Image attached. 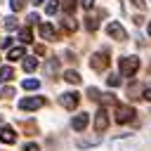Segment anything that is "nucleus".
Returning <instances> with one entry per match:
<instances>
[{"label": "nucleus", "mask_w": 151, "mask_h": 151, "mask_svg": "<svg viewBox=\"0 0 151 151\" xmlns=\"http://www.w3.org/2000/svg\"><path fill=\"white\" fill-rule=\"evenodd\" d=\"M21 57H24V47H12L9 54H7L9 61H17V59H21Z\"/></svg>", "instance_id": "12"}, {"label": "nucleus", "mask_w": 151, "mask_h": 151, "mask_svg": "<svg viewBox=\"0 0 151 151\" xmlns=\"http://www.w3.org/2000/svg\"><path fill=\"white\" fill-rule=\"evenodd\" d=\"M40 38L52 40V38H54V28H52L50 24H40Z\"/></svg>", "instance_id": "10"}, {"label": "nucleus", "mask_w": 151, "mask_h": 151, "mask_svg": "<svg viewBox=\"0 0 151 151\" xmlns=\"http://www.w3.org/2000/svg\"><path fill=\"white\" fill-rule=\"evenodd\" d=\"M24 151H40V146H38V144H26Z\"/></svg>", "instance_id": "27"}, {"label": "nucleus", "mask_w": 151, "mask_h": 151, "mask_svg": "<svg viewBox=\"0 0 151 151\" xmlns=\"http://www.w3.org/2000/svg\"><path fill=\"white\" fill-rule=\"evenodd\" d=\"M64 26H66V31H76V28H78V24H76L71 17H68V19H64Z\"/></svg>", "instance_id": "21"}, {"label": "nucleus", "mask_w": 151, "mask_h": 151, "mask_svg": "<svg viewBox=\"0 0 151 151\" xmlns=\"http://www.w3.org/2000/svg\"><path fill=\"white\" fill-rule=\"evenodd\" d=\"M90 66H92L94 71H104V68L109 66V57H106V52H97V54H92Z\"/></svg>", "instance_id": "5"}, {"label": "nucleus", "mask_w": 151, "mask_h": 151, "mask_svg": "<svg viewBox=\"0 0 151 151\" xmlns=\"http://www.w3.org/2000/svg\"><path fill=\"white\" fill-rule=\"evenodd\" d=\"M80 2H83L85 9H92V7H94V0H80Z\"/></svg>", "instance_id": "28"}, {"label": "nucleus", "mask_w": 151, "mask_h": 151, "mask_svg": "<svg viewBox=\"0 0 151 151\" xmlns=\"http://www.w3.org/2000/svg\"><path fill=\"white\" fill-rule=\"evenodd\" d=\"M87 94H90V99H94V101H97V99H99V97H101V94H99V90H97V87H90V90H87Z\"/></svg>", "instance_id": "25"}, {"label": "nucleus", "mask_w": 151, "mask_h": 151, "mask_svg": "<svg viewBox=\"0 0 151 151\" xmlns=\"http://www.w3.org/2000/svg\"><path fill=\"white\" fill-rule=\"evenodd\" d=\"M0 142H5V144H14L17 142V134H14V130L9 125H0Z\"/></svg>", "instance_id": "8"}, {"label": "nucleus", "mask_w": 151, "mask_h": 151, "mask_svg": "<svg viewBox=\"0 0 151 151\" xmlns=\"http://www.w3.org/2000/svg\"><path fill=\"white\" fill-rule=\"evenodd\" d=\"M5 28H7V31H14V28H17V19H14V17H7V19H5Z\"/></svg>", "instance_id": "20"}, {"label": "nucleus", "mask_w": 151, "mask_h": 151, "mask_svg": "<svg viewBox=\"0 0 151 151\" xmlns=\"http://www.w3.org/2000/svg\"><path fill=\"white\" fill-rule=\"evenodd\" d=\"M42 2H45V0H33V5H42Z\"/></svg>", "instance_id": "34"}, {"label": "nucleus", "mask_w": 151, "mask_h": 151, "mask_svg": "<svg viewBox=\"0 0 151 151\" xmlns=\"http://www.w3.org/2000/svg\"><path fill=\"white\" fill-rule=\"evenodd\" d=\"M24 2H26V0H9V7H12L14 12H21V9H24Z\"/></svg>", "instance_id": "19"}, {"label": "nucleus", "mask_w": 151, "mask_h": 151, "mask_svg": "<svg viewBox=\"0 0 151 151\" xmlns=\"http://www.w3.org/2000/svg\"><path fill=\"white\" fill-rule=\"evenodd\" d=\"M137 68H139L137 57H123L120 59V73L123 76H132V73H137Z\"/></svg>", "instance_id": "1"}, {"label": "nucleus", "mask_w": 151, "mask_h": 151, "mask_svg": "<svg viewBox=\"0 0 151 151\" xmlns=\"http://www.w3.org/2000/svg\"><path fill=\"white\" fill-rule=\"evenodd\" d=\"M59 101H61V106H64V109H76V106H78V101H80V94H78V92H64Z\"/></svg>", "instance_id": "6"}, {"label": "nucleus", "mask_w": 151, "mask_h": 151, "mask_svg": "<svg viewBox=\"0 0 151 151\" xmlns=\"http://www.w3.org/2000/svg\"><path fill=\"white\" fill-rule=\"evenodd\" d=\"M42 104H45L42 97H26V99L19 101V109H21V111H35V109H40Z\"/></svg>", "instance_id": "3"}, {"label": "nucleus", "mask_w": 151, "mask_h": 151, "mask_svg": "<svg viewBox=\"0 0 151 151\" xmlns=\"http://www.w3.org/2000/svg\"><path fill=\"white\" fill-rule=\"evenodd\" d=\"M21 87H24V90H38V87H40V80H35V78H26V80L21 83Z\"/></svg>", "instance_id": "14"}, {"label": "nucleus", "mask_w": 151, "mask_h": 151, "mask_svg": "<svg viewBox=\"0 0 151 151\" xmlns=\"http://www.w3.org/2000/svg\"><path fill=\"white\" fill-rule=\"evenodd\" d=\"M106 127H109V116H106L104 109H99V111H97V118H94V130H97V132H104Z\"/></svg>", "instance_id": "7"}, {"label": "nucleus", "mask_w": 151, "mask_h": 151, "mask_svg": "<svg viewBox=\"0 0 151 151\" xmlns=\"http://www.w3.org/2000/svg\"><path fill=\"white\" fill-rule=\"evenodd\" d=\"M149 35H151V21H149Z\"/></svg>", "instance_id": "35"}, {"label": "nucleus", "mask_w": 151, "mask_h": 151, "mask_svg": "<svg viewBox=\"0 0 151 151\" xmlns=\"http://www.w3.org/2000/svg\"><path fill=\"white\" fill-rule=\"evenodd\" d=\"M132 118H134V109L132 106H125V104L116 106V123H130Z\"/></svg>", "instance_id": "2"}, {"label": "nucleus", "mask_w": 151, "mask_h": 151, "mask_svg": "<svg viewBox=\"0 0 151 151\" xmlns=\"http://www.w3.org/2000/svg\"><path fill=\"white\" fill-rule=\"evenodd\" d=\"M35 68H38V59L26 57V59H24V71H35Z\"/></svg>", "instance_id": "16"}, {"label": "nucleus", "mask_w": 151, "mask_h": 151, "mask_svg": "<svg viewBox=\"0 0 151 151\" xmlns=\"http://www.w3.org/2000/svg\"><path fill=\"white\" fill-rule=\"evenodd\" d=\"M106 83H109V87H118V85H120V78H118V76H109Z\"/></svg>", "instance_id": "23"}, {"label": "nucleus", "mask_w": 151, "mask_h": 151, "mask_svg": "<svg viewBox=\"0 0 151 151\" xmlns=\"http://www.w3.org/2000/svg\"><path fill=\"white\" fill-rule=\"evenodd\" d=\"M64 7H66V12H73L76 9V0H64Z\"/></svg>", "instance_id": "26"}, {"label": "nucleus", "mask_w": 151, "mask_h": 151, "mask_svg": "<svg viewBox=\"0 0 151 151\" xmlns=\"http://www.w3.org/2000/svg\"><path fill=\"white\" fill-rule=\"evenodd\" d=\"M85 26H87L90 31H97V19H94V17H87V19H85Z\"/></svg>", "instance_id": "22"}, {"label": "nucleus", "mask_w": 151, "mask_h": 151, "mask_svg": "<svg viewBox=\"0 0 151 151\" xmlns=\"http://www.w3.org/2000/svg\"><path fill=\"white\" fill-rule=\"evenodd\" d=\"M144 99H149V101H151V90H146V92H144Z\"/></svg>", "instance_id": "32"}, {"label": "nucleus", "mask_w": 151, "mask_h": 151, "mask_svg": "<svg viewBox=\"0 0 151 151\" xmlns=\"http://www.w3.org/2000/svg\"><path fill=\"white\" fill-rule=\"evenodd\" d=\"M14 78V71L9 66H0V83H9Z\"/></svg>", "instance_id": "11"}, {"label": "nucleus", "mask_w": 151, "mask_h": 151, "mask_svg": "<svg viewBox=\"0 0 151 151\" xmlns=\"http://www.w3.org/2000/svg\"><path fill=\"white\" fill-rule=\"evenodd\" d=\"M132 2H134L137 7H144V0H132Z\"/></svg>", "instance_id": "33"}, {"label": "nucleus", "mask_w": 151, "mask_h": 151, "mask_svg": "<svg viewBox=\"0 0 151 151\" xmlns=\"http://www.w3.org/2000/svg\"><path fill=\"white\" fill-rule=\"evenodd\" d=\"M64 80L71 83V85H78V83H80V76H78L76 71H66V73H64Z\"/></svg>", "instance_id": "13"}, {"label": "nucleus", "mask_w": 151, "mask_h": 151, "mask_svg": "<svg viewBox=\"0 0 151 151\" xmlns=\"http://www.w3.org/2000/svg\"><path fill=\"white\" fill-rule=\"evenodd\" d=\"M87 123H90V116H87V113H78V116L73 118V123H71V125H73V130H76V132H83V130L87 127Z\"/></svg>", "instance_id": "9"}, {"label": "nucleus", "mask_w": 151, "mask_h": 151, "mask_svg": "<svg viewBox=\"0 0 151 151\" xmlns=\"http://www.w3.org/2000/svg\"><path fill=\"white\" fill-rule=\"evenodd\" d=\"M0 97H2V99H9V97H14V90H12V87H5V90L0 92Z\"/></svg>", "instance_id": "24"}, {"label": "nucleus", "mask_w": 151, "mask_h": 151, "mask_svg": "<svg viewBox=\"0 0 151 151\" xmlns=\"http://www.w3.org/2000/svg\"><path fill=\"white\" fill-rule=\"evenodd\" d=\"M106 33H109L113 40H125V38H127L125 28H123L118 21H109V26H106Z\"/></svg>", "instance_id": "4"}, {"label": "nucleus", "mask_w": 151, "mask_h": 151, "mask_svg": "<svg viewBox=\"0 0 151 151\" xmlns=\"http://www.w3.org/2000/svg\"><path fill=\"white\" fill-rule=\"evenodd\" d=\"M31 38H33V35H31L28 28H21V31H19V40H21V42H31Z\"/></svg>", "instance_id": "18"}, {"label": "nucleus", "mask_w": 151, "mask_h": 151, "mask_svg": "<svg viewBox=\"0 0 151 151\" xmlns=\"http://www.w3.org/2000/svg\"><path fill=\"white\" fill-rule=\"evenodd\" d=\"M57 68H59V61H57V59H50V61H47V66H45V73H47V76H52V73H57Z\"/></svg>", "instance_id": "17"}, {"label": "nucleus", "mask_w": 151, "mask_h": 151, "mask_svg": "<svg viewBox=\"0 0 151 151\" xmlns=\"http://www.w3.org/2000/svg\"><path fill=\"white\" fill-rule=\"evenodd\" d=\"M35 54H45V45H38L35 47Z\"/></svg>", "instance_id": "31"}, {"label": "nucleus", "mask_w": 151, "mask_h": 151, "mask_svg": "<svg viewBox=\"0 0 151 151\" xmlns=\"http://www.w3.org/2000/svg\"><path fill=\"white\" fill-rule=\"evenodd\" d=\"M35 21H38V14L31 12V14H28V24H35Z\"/></svg>", "instance_id": "30"}, {"label": "nucleus", "mask_w": 151, "mask_h": 151, "mask_svg": "<svg viewBox=\"0 0 151 151\" xmlns=\"http://www.w3.org/2000/svg\"><path fill=\"white\" fill-rule=\"evenodd\" d=\"M9 45H12V38H2L0 40V47H9Z\"/></svg>", "instance_id": "29"}, {"label": "nucleus", "mask_w": 151, "mask_h": 151, "mask_svg": "<svg viewBox=\"0 0 151 151\" xmlns=\"http://www.w3.org/2000/svg\"><path fill=\"white\" fill-rule=\"evenodd\" d=\"M57 9H59V0H47V5H45V14H57Z\"/></svg>", "instance_id": "15"}]
</instances>
